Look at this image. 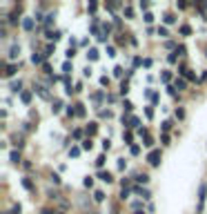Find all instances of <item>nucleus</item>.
I'll use <instances>...</instances> for the list:
<instances>
[{"label": "nucleus", "instance_id": "3", "mask_svg": "<svg viewBox=\"0 0 207 214\" xmlns=\"http://www.w3.org/2000/svg\"><path fill=\"white\" fill-rule=\"evenodd\" d=\"M100 179H102V181H107V183H109V181H114V179H111V174H109V172H102V174H100Z\"/></svg>", "mask_w": 207, "mask_h": 214}, {"label": "nucleus", "instance_id": "7", "mask_svg": "<svg viewBox=\"0 0 207 214\" xmlns=\"http://www.w3.org/2000/svg\"><path fill=\"white\" fill-rule=\"evenodd\" d=\"M31 60H33V63H40V60H42V56H40V54H33V56H31Z\"/></svg>", "mask_w": 207, "mask_h": 214}, {"label": "nucleus", "instance_id": "9", "mask_svg": "<svg viewBox=\"0 0 207 214\" xmlns=\"http://www.w3.org/2000/svg\"><path fill=\"white\" fill-rule=\"evenodd\" d=\"M11 161H14V163H18V161H20V156H18V152H11Z\"/></svg>", "mask_w": 207, "mask_h": 214}, {"label": "nucleus", "instance_id": "8", "mask_svg": "<svg viewBox=\"0 0 207 214\" xmlns=\"http://www.w3.org/2000/svg\"><path fill=\"white\" fill-rule=\"evenodd\" d=\"M89 58L96 60V58H98V52H96V49H91V52H89Z\"/></svg>", "mask_w": 207, "mask_h": 214}, {"label": "nucleus", "instance_id": "1", "mask_svg": "<svg viewBox=\"0 0 207 214\" xmlns=\"http://www.w3.org/2000/svg\"><path fill=\"white\" fill-rule=\"evenodd\" d=\"M158 158H160V152H158V149H154V152L149 154V163H151V165H158Z\"/></svg>", "mask_w": 207, "mask_h": 214}, {"label": "nucleus", "instance_id": "6", "mask_svg": "<svg viewBox=\"0 0 207 214\" xmlns=\"http://www.w3.org/2000/svg\"><path fill=\"white\" fill-rule=\"evenodd\" d=\"M22 101H25V103H29V101H31V94H29V92H22Z\"/></svg>", "mask_w": 207, "mask_h": 214}, {"label": "nucleus", "instance_id": "2", "mask_svg": "<svg viewBox=\"0 0 207 214\" xmlns=\"http://www.w3.org/2000/svg\"><path fill=\"white\" fill-rule=\"evenodd\" d=\"M18 54H20V47H16V45H14V47H11V52H9V58H16Z\"/></svg>", "mask_w": 207, "mask_h": 214}, {"label": "nucleus", "instance_id": "5", "mask_svg": "<svg viewBox=\"0 0 207 214\" xmlns=\"http://www.w3.org/2000/svg\"><path fill=\"white\" fill-rule=\"evenodd\" d=\"M22 25H25V29H31V27H33V20H31V18H27Z\"/></svg>", "mask_w": 207, "mask_h": 214}, {"label": "nucleus", "instance_id": "10", "mask_svg": "<svg viewBox=\"0 0 207 214\" xmlns=\"http://www.w3.org/2000/svg\"><path fill=\"white\" fill-rule=\"evenodd\" d=\"M11 89H14V92H18V89H20V80H18V83H11Z\"/></svg>", "mask_w": 207, "mask_h": 214}, {"label": "nucleus", "instance_id": "4", "mask_svg": "<svg viewBox=\"0 0 207 214\" xmlns=\"http://www.w3.org/2000/svg\"><path fill=\"white\" fill-rule=\"evenodd\" d=\"M14 71H16V67H14V65H9L7 71H5V76H14Z\"/></svg>", "mask_w": 207, "mask_h": 214}]
</instances>
